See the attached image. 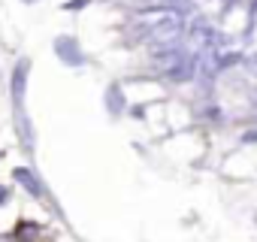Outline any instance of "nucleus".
Returning <instances> with one entry per match:
<instances>
[{"mask_svg":"<svg viewBox=\"0 0 257 242\" xmlns=\"http://www.w3.org/2000/svg\"><path fill=\"white\" fill-rule=\"evenodd\" d=\"M7 200H10V191H7V188H4V185H0V206H4V203H7Z\"/></svg>","mask_w":257,"mask_h":242,"instance_id":"obj_5","label":"nucleus"},{"mask_svg":"<svg viewBox=\"0 0 257 242\" xmlns=\"http://www.w3.org/2000/svg\"><path fill=\"white\" fill-rule=\"evenodd\" d=\"M25 82H28V61H19V67H16V76H13V97H16V103H22Z\"/></svg>","mask_w":257,"mask_h":242,"instance_id":"obj_3","label":"nucleus"},{"mask_svg":"<svg viewBox=\"0 0 257 242\" xmlns=\"http://www.w3.org/2000/svg\"><path fill=\"white\" fill-rule=\"evenodd\" d=\"M176 37H179V22L176 19H164V25L155 28V34H152L155 43H167V40H176Z\"/></svg>","mask_w":257,"mask_h":242,"instance_id":"obj_1","label":"nucleus"},{"mask_svg":"<svg viewBox=\"0 0 257 242\" xmlns=\"http://www.w3.org/2000/svg\"><path fill=\"white\" fill-rule=\"evenodd\" d=\"M58 55H61L67 64H82V61H85L82 52H79V46H76L73 40H58Z\"/></svg>","mask_w":257,"mask_h":242,"instance_id":"obj_2","label":"nucleus"},{"mask_svg":"<svg viewBox=\"0 0 257 242\" xmlns=\"http://www.w3.org/2000/svg\"><path fill=\"white\" fill-rule=\"evenodd\" d=\"M16 179H19V182L34 194V197H40V194H43V188H40V182L34 179V173H31V170H16Z\"/></svg>","mask_w":257,"mask_h":242,"instance_id":"obj_4","label":"nucleus"}]
</instances>
